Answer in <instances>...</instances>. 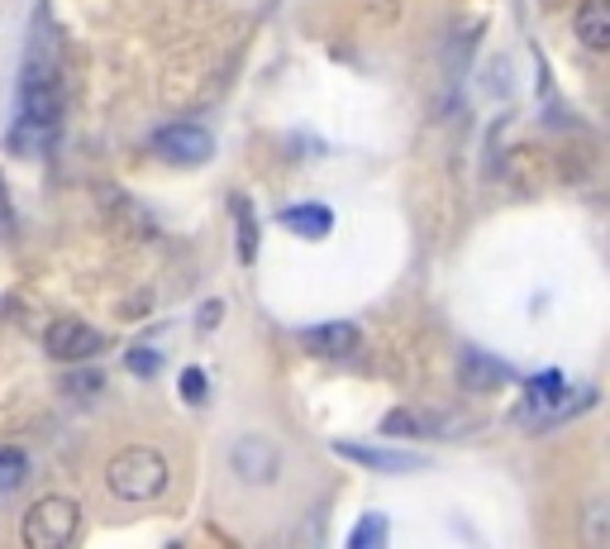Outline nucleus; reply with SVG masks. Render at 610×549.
Returning a JSON list of instances; mask_svg holds the SVG:
<instances>
[{"label": "nucleus", "instance_id": "nucleus-1", "mask_svg": "<svg viewBox=\"0 0 610 549\" xmlns=\"http://www.w3.org/2000/svg\"><path fill=\"white\" fill-rule=\"evenodd\" d=\"M20 115H24V130H38V134H53L63 120V63H58V44H53L48 24H44V38L34 30L30 58H24Z\"/></svg>", "mask_w": 610, "mask_h": 549}, {"label": "nucleus", "instance_id": "nucleus-2", "mask_svg": "<svg viewBox=\"0 0 610 549\" xmlns=\"http://www.w3.org/2000/svg\"><path fill=\"white\" fill-rule=\"evenodd\" d=\"M168 483H172V463H168L162 449H152V445L120 449L105 469V488L115 492L120 502H152V497L168 492Z\"/></svg>", "mask_w": 610, "mask_h": 549}, {"label": "nucleus", "instance_id": "nucleus-3", "mask_svg": "<svg viewBox=\"0 0 610 549\" xmlns=\"http://www.w3.org/2000/svg\"><path fill=\"white\" fill-rule=\"evenodd\" d=\"M77 530H81V506L67 497H38L20 526L30 549H63L77 540Z\"/></svg>", "mask_w": 610, "mask_h": 549}, {"label": "nucleus", "instance_id": "nucleus-4", "mask_svg": "<svg viewBox=\"0 0 610 549\" xmlns=\"http://www.w3.org/2000/svg\"><path fill=\"white\" fill-rule=\"evenodd\" d=\"M152 154L172 168H201V163L215 158V139L201 125H162L152 134Z\"/></svg>", "mask_w": 610, "mask_h": 549}, {"label": "nucleus", "instance_id": "nucleus-5", "mask_svg": "<svg viewBox=\"0 0 610 549\" xmlns=\"http://www.w3.org/2000/svg\"><path fill=\"white\" fill-rule=\"evenodd\" d=\"M101 329L87 325V321H53L48 325V335H44V349H48V359H58V363H87L101 354Z\"/></svg>", "mask_w": 610, "mask_h": 549}, {"label": "nucleus", "instance_id": "nucleus-6", "mask_svg": "<svg viewBox=\"0 0 610 549\" xmlns=\"http://www.w3.org/2000/svg\"><path fill=\"white\" fill-rule=\"evenodd\" d=\"M229 463L244 483H272L276 469H282V455H276V445L268 435H239L229 449Z\"/></svg>", "mask_w": 610, "mask_h": 549}, {"label": "nucleus", "instance_id": "nucleus-7", "mask_svg": "<svg viewBox=\"0 0 610 549\" xmlns=\"http://www.w3.org/2000/svg\"><path fill=\"white\" fill-rule=\"evenodd\" d=\"M382 435H396V439H449L453 435V421L449 416H434V411L396 406L392 416L382 421Z\"/></svg>", "mask_w": 610, "mask_h": 549}, {"label": "nucleus", "instance_id": "nucleus-8", "mask_svg": "<svg viewBox=\"0 0 610 549\" xmlns=\"http://www.w3.org/2000/svg\"><path fill=\"white\" fill-rule=\"evenodd\" d=\"M301 345L315 354V359H349L358 349V325L353 321H325V325H310L301 329Z\"/></svg>", "mask_w": 610, "mask_h": 549}, {"label": "nucleus", "instance_id": "nucleus-9", "mask_svg": "<svg viewBox=\"0 0 610 549\" xmlns=\"http://www.w3.org/2000/svg\"><path fill=\"white\" fill-rule=\"evenodd\" d=\"M335 455L349 459V463H363V469H377V473H415V469H425L420 455H406V449H386V445H343V439H339Z\"/></svg>", "mask_w": 610, "mask_h": 549}, {"label": "nucleus", "instance_id": "nucleus-10", "mask_svg": "<svg viewBox=\"0 0 610 549\" xmlns=\"http://www.w3.org/2000/svg\"><path fill=\"white\" fill-rule=\"evenodd\" d=\"M573 30L591 53H606L610 48V0H581V10L573 15Z\"/></svg>", "mask_w": 610, "mask_h": 549}, {"label": "nucleus", "instance_id": "nucleus-11", "mask_svg": "<svg viewBox=\"0 0 610 549\" xmlns=\"http://www.w3.org/2000/svg\"><path fill=\"white\" fill-rule=\"evenodd\" d=\"M282 225L301 239H325L329 229H335V215H329V205H320V201H305V205H286Z\"/></svg>", "mask_w": 610, "mask_h": 549}, {"label": "nucleus", "instance_id": "nucleus-12", "mask_svg": "<svg viewBox=\"0 0 610 549\" xmlns=\"http://www.w3.org/2000/svg\"><path fill=\"white\" fill-rule=\"evenodd\" d=\"M463 378L473 382V388H496V382H510V368L487 359V354H477V349H467L463 354Z\"/></svg>", "mask_w": 610, "mask_h": 549}, {"label": "nucleus", "instance_id": "nucleus-13", "mask_svg": "<svg viewBox=\"0 0 610 549\" xmlns=\"http://www.w3.org/2000/svg\"><path fill=\"white\" fill-rule=\"evenodd\" d=\"M229 211H234V225H239V258H244V264H253V258H258V220H253V205H248V197H234Z\"/></svg>", "mask_w": 610, "mask_h": 549}, {"label": "nucleus", "instance_id": "nucleus-14", "mask_svg": "<svg viewBox=\"0 0 610 549\" xmlns=\"http://www.w3.org/2000/svg\"><path fill=\"white\" fill-rule=\"evenodd\" d=\"M30 483V455L15 445H0V497Z\"/></svg>", "mask_w": 610, "mask_h": 549}, {"label": "nucleus", "instance_id": "nucleus-15", "mask_svg": "<svg viewBox=\"0 0 610 549\" xmlns=\"http://www.w3.org/2000/svg\"><path fill=\"white\" fill-rule=\"evenodd\" d=\"M386 535H392V526H386V516H363L353 526V535H349V549H382L386 545Z\"/></svg>", "mask_w": 610, "mask_h": 549}, {"label": "nucleus", "instance_id": "nucleus-16", "mask_svg": "<svg viewBox=\"0 0 610 549\" xmlns=\"http://www.w3.org/2000/svg\"><path fill=\"white\" fill-rule=\"evenodd\" d=\"M158 368H162L158 349H134V354H129V373H134V378H152Z\"/></svg>", "mask_w": 610, "mask_h": 549}, {"label": "nucleus", "instance_id": "nucleus-17", "mask_svg": "<svg viewBox=\"0 0 610 549\" xmlns=\"http://www.w3.org/2000/svg\"><path fill=\"white\" fill-rule=\"evenodd\" d=\"M205 392H211V382H205V373H201V368H187V373H182V396H187V402H205Z\"/></svg>", "mask_w": 610, "mask_h": 549}]
</instances>
